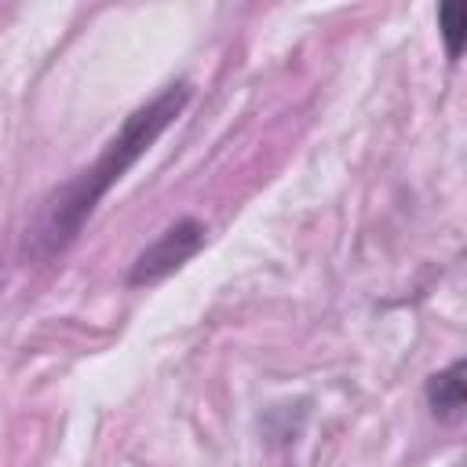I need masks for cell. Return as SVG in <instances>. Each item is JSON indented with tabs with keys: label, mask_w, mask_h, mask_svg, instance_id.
I'll use <instances>...</instances> for the list:
<instances>
[{
	"label": "cell",
	"mask_w": 467,
	"mask_h": 467,
	"mask_svg": "<svg viewBox=\"0 0 467 467\" xmlns=\"http://www.w3.org/2000/svg\"><path fill=\"white\" fill-rule=\"evenodd\" d=\"M193 88L186 80L168 84L164 91H157L150 102H142L139 109H131L120 124V131L102 146V153L80 168L73 179H66L62 186H55L36 215V223L26 230V252H33L36 259H51L58 252H66L84 223L95 215L99 201L146 157V150L182 117V109L190 106Z\"/></svg>",
	"instance_id": "6da1fadb"
},
{
	"label": "cell",
	"mask_w": 467,
	"mask_h": 467,
	"mask_svg": "<svg viewBox=\"0 0 467 467\" xmlns=\"http://www.w3.org/2000/svg\"><path fill=\"white\" fill-rule=\"evenodd\" d=\"M204 241H208V226L201 219H193V215L175 219L168 230L157 234V241H150L135 255V263L128 270V285L142 288V285H157V281L171 277L204 248Z\"/></svg>",
	"instance_id": "7a4b0ae2"
},
{
	"label": "cell",
	"mask_w": 467,
	"mask_h": 467,
	"mask_svg": "<svg viewBox=\"0 0 467 467\" xmlns=\"http://www.w3.org/2000/svg\"><path fill=\"white\" fill-rule=\"evenodd\" d=\"M463 376H467V365H463V358H456L449 368H441L427 379V405H431L434 420H441V423L463 420V401H467Z\"/></svg>",
	"instance_id": "3957f363"
},
{
	"label": "cell",
	"mask_w": 467,
	"mask_h": 467,
	"mask_svg": "<svg viewBox=\"0 0 467 467\" xmlns=\"http://www.w3.org/2000/svg\"><path fill=\"white\" fill-rule=\"evenodd\" d=\"M438 33L445 40V55L456 62L463 55V40H467V11L460 4H441L438 7Z\"/></svg>",
	"instance_id": "277c9868"
}]
</instances>
